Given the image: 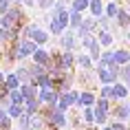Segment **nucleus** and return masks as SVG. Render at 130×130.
<instances>
[{"mask_svg":"<svg viewBox=\"0 0 130 130\" xmlns=\"http://www.w3.org/2000/svg\"><path fill=\"white\" fill-rule=\"evenodd\" d=\"M77 38H79V35H75V31H73V29H69L66 33L62 35L60 46L64 48V51H73V48H75L77 44H82V42H77Z\"/></svg>","mask_w":130,"mask_h":130,"instance_id":"obj_1","label":"nucleus"},{"mask_svg":"<svg viewBox=\"0 0 130 130\" xmlns=\"http://www.w3.org/2000/svg\"><path fill=\"white\" fill-rule=\"evenodd\" d=\"M35 51H38V44L33 40H20L18 42V60L27 57V55H33Z\"/></svg>","mask_w":130,"mask_h":130,"instance_id":"obj_2","label":"nucleus"},{"mask_svg":"<svg viewBox=\"0 0 130 130\" xmlns=\"http://www.w3.org/2000/svg\"><path fill=\"white\" fill-rule=\"evenodd\" d=\"M97 29V20L95 18H88V20H84L82 22V27L77 29V35H79V38H88V35H93V31H95Z\"/></svg>","mask_w":130,"mask_h":130,"instance_id":"obj_3","label":"nucleus"},{"mask_svg":"<svg viewBox=\"0 0 130 130\" xmlns=\"http://www.w3.org/2000/svg\"><path fill=\"white\" fill-rule=\"evenodd\" d=\"M112 115H115L117 121H121V123L128 121V119H130V104L126 102V104H121V106H117V108L112 110Z\"/></svg>","mask_w":130,"mask_h":130,"instance_id":"obj_4","label":"nucleus"},{"mask_svg":"<svg viewBox=\"0 0 130 130\" xmlns=\"http://www.w3.org/2000/svg\"><path fill=\"white\" fill-rule=\"evenodd\" d=\"M90 15L95 18V20H99L102 15H106V7H104V2L102 0H90Z\"/></svg>","mask_w":130,"mask_h":130,"instance_id":"obj_5","label":"nucleus"},{"mask_svg":"<svg viewBox=\"0 0 130 130\" xmlns=\"http://www.w3.org/2000/svg\"><path fill=\"white\" fill-rule=\"evenodd\" d=\"M95 104H97L95 93H90V90H84L82 95H79V106H82V108H90V106H95Z\"/></svg>","mask_w":130,"mask_h":130,"instance_id":"obj_6","label":"nucleus"},{"mask_svg":"<svg viewBox=\"0 0 130 130\" xmlns=\"http://www.w3.org/2000/svg\"><path fill=\"white\" fill-rule=\"evenodd\" d=\"M73 64H75V55L71 53V51H64V53H62V57H60V71L71 69Z\"/></svg>","mask_w":130,"mask_h":130,"instance_id":"obj_7","label":"nucleus"},{"mask_svg":"<svg viewBox=\"0 0 130 130\" xmlns=\"http://www.w3.org/2000/svg\"><path fill=\"white\" fill-rule=\"evenodd\" d=\"M33 62H35V64H40V66H48V64H51V55H48L46 51L38 48V51L33 53Z\"/></svg>","mask_w":130,"mask_h":130,"instance_id":"obj_8","label":"nucleus"},{"mask_svg":"<svg viewBox=\"0 0 130 130\" xmlns=\"http://www.w3.org/2000/svg\"><path fill=\"white\" fill-rule=\"evenodd\" d=\"M117 27L119 29H126L128 31V24H130V13H128V9L126 7H121V11H119V15H117Z\"/></svg>","mask_w":130,"mask_h":130,"instance_id":"obj_9","label":"nucleus"},{"mask_svg":"<svg viewBox=\"0 0 130 130\" xmlns=\"http://www.w3.org/2000/svg\"><path fill=\"white\" fill-rule=\"evenodd\" d=\"M115 64H119V66H128V64H130V51H126V48L115 51Z\"/></svg>","mask_w":130,"mask_h":130,"instance_id":"obj_10","label":"nucleus"},{"mask_svg":"<svg viewBox=\"0 0 130 130\" xmlns=\"http://www.w3.org/2000/svg\"><path fill=\"white\" fill-rule=\"evenodd\" d=\"M82 22H84L82 13H77V11H69V27L73 29V31H77V29L82 27Z\"/></svg>","mask_w":130,"mask_h":130,"instance_id":"obj_11","label":"nucleus"},{"mask_svg":"<svg viewBox=\"0 0 130 130\" xmlns=\"http://www.w3.org/2000/svg\"><path fill=\"white\" fill-rule=\"evenodd\" d=\"M119 11H121V7H119V2H117V0H110L108 5H106V15H108L110 20H117Z\"/></svg>","mask_w":130,"mask_h":130,"instance_id":"obj_12","label":"nucleus"},{"mask_svg":"<svg viewBox=\"0 0 130 130\" xmlns=\"http://www.w3.org/2000/svg\"><path fill=\"white\" fill-rule=\"evenodd\" d=\"M112 88H115V99H126V97L130 95V88L126 84H121V82H117Z\"/></svg>","mask_w":130,"mask_h":130,"instance_id":"obj_13","label":"nucleus"},{"mask_svg":"<svg viewBox=\"0 0 130 130\" xmlns=\"http://www.w3.org/2000/svg\"><path fill=\"white\" fill-rule=\"evenodd\" d=\"M5 88L11 93V90H20V79H18V75H7V82H5Z\"/></svg>","mask_w":130,"mask_h":130,"instance_id":"obj_14","label":"nucleus"},{"mask_svg":"<svg viewBox=\"0 0 130 130\" xmlns=\"http://www.w3.org/2000/svg\"><path fill=\"white\" fill-rule=\"evenodd\" d=\"M29 121H31V130H42L44 128V117L38 112V115H29Z\"/></svg>","mask_w":130,"mask_h":130,"instance_id":"obj_15","label":"nucleus"},{"mask_svg":"<svg viewBox=\"0 0 130 130\" xmlns=\"http://www.w3.org/2000/svg\"><path fill=\"white\" fill-rule=\"evenodd\" d=\"M55 90L53 88H40V93H38V99H40V104H51V97H53Z\"/></svg>","mask_w":130,"mask_h":130,"instance_id":"obj_16","label":"nucleus"},{"mask_svg":"<svg viewBox=\"0 0 130 130\" xmlns=\"http://www.w3.org/2000/svg\"><path fill=\"white\" fill-rule=\"evenodd\" d=\"M90 7V0H73V5H71V11H77V13H82L84 9Z\"/></svg>","mask_w":130,"mask_h":130,"instance_id":"obj_17","label":"nucleus"},{"mask_svg":"<svg viewBox=\"0 0 130 130\" xmlns=\"http://www.w3.org/2000/svg\"><path fill=\"white\" fill-rule=\"evenodd\" d=\"M77 64H79L82 69H90V66H93V57H90V53L77 55Z\"/></svg>","mask_w":130,"mask_h":130,"instance_id":"obj_18","label":"nucleus"},{"mask_svg":"<svg viewBox=\"0 0 130 130\" xmlns=\"http://www.w3.org/2000/svg\"><path fill=\"white\" fill-rule=\"evenodd\" d=\"M9 99H11V104H15V106H24V102H27L20 90H11V93H9Z\"/></svg>","mask_w":130,"mask_h":130,"instance_id":"obj_19","label":"nucleus"},{"mask_svg":"<svg viewBox=\"0 0 130 130\" xmlns=\"http://www.w3.org/2000/svg\"><path fill=\"white\" fill-rule=\"evenodd\" d=\"M112 42H115V35L110 33V31H102V33H99V44H102V46H110Z\"/></svg>","mask_w":130,"mask_h":130,"instance_id":"obj_20","label":"nucleus"},{"mask_svg":"<svg viewBox=\"0 0 130 130\" xmlns=\"http://www.w3.org/2000/svg\"><path fill=\"white\" fill-rule=\"evenodd\" d=\"M31 40H33L35 44H40V46H42V44H46V42H48V33H46V31H42V29H38Z\"/></svg>","mask_w":130,"mask_h":130,"instance_id":"obj_21","label":"nucleus"},{"mask_svg":"<svg viewBox=\"0 0 130 130\" xmlns=\"http://www.w3.org/2000/svg\"><path fill=\"white\" fill-rule=\"evenodd\" d=\"M22 115H27L24 106H15V104H11V106H9V117H15V119H20Z\"/></svg>","mask_w":130,"mask_h":130,"instance_id":"obj_22","label":"nucleus"},{"mask_svg":"<svg viewBox=\"0 0 130 130\" xmlns=\"http://www.w3.org/2000/svg\"><path fill=\"white\" fill-rule=\"evenodd\" d=\"M119 82L126 84V86L130 88V64H128V66H121V73H119Z\"/></svg>","mask_w":130,"mask_h":130,"instance_id":"obj_23","label":"nucleus"},{"mask_svg":"<svg viewBox=\"0 0 130 130\" xmlns=\"http://www.w3.org/2000/svg\"><path fill=\"white\" fill-rule=\"evenodd\" d=\"M97 24H99L102 31H110V29H112V20H110L108 15H102V18L97 20Z\"/></svg>","mask_w":130,"mask_h":130,"instance_id":"obj_24","label":"nucleus"},{"mask_svg":"<svg viewBox=\"0 0 130 130\" xmlns=\"http://www.w3.org/2000/svg\"><path fill=\"white\" fill-rule=\"evenodd\" d=\"M84 121L88 123V126H93V123H95V108H84Z\"/></svg>","mask_w":130,"mask_h":130,"instance_id":"obj_25","label":"nucleus"},{"mask_svg":"<svg viewBox=\"0 0 130 130\" xmlns=\"http://www.w3.org/2000/svg\"><path fill=\"white\" fill-rule=\"evenodd\" d=\"M102 99H115V88L112 86H104L102 88Z\"/></svg>","mask_w":130,"mask_h":130,"instance_id":"obj_26","label":"nucleus"},{"mask_svg":"<svg viewBox=\"0 0 130 130\" xmlns=\"http://www.w3.org/2000/svg\"><path fill=\"white\" fill-rule=\"evenodd\" d=\"M55 2H57V0H38V7H40L42 11H48L51 7H55Z\"/></svg>","mask_w":130,"mask_h":130,"instance_id":"obj_27","label":"nucleus"},{"mask_svg":"<svg viewBox=\"0 0 130 130\" xmlns=\"http://www.w3.org/2000/svg\"><path fill=\"white\" fill-rule=\"evenodd\" d=\"M69 5H73L71 0H57L55 2V11H69Z\"/></svg>","mask_w":130,"mask_h":130,"instance_id":"obj_28","label":"nucleus"},{"mask_svg":"<svg viewBox=\"0 0 130 130\" xmlns=\"http://www.w3.org/2000/svg\"><path fill=\"white\" fill-rule=\"evenodd\" d=\"M11 0H0V15H7L9 13V9H11Z\"/></svg>","mask_w":130,"mask_h":130,"instance_id":"obj_29","label":"nucleus"},{"mask_svg":"<svg viewBox=\"0 0 130 130\" xmlns=\"http://www.w3.org/2000/svg\"><path fill=\"white\" fill-rule=\"evenodd\" d=\"M106 119H108V112L95 108V123H106Z\"/></svg>","mask_w":130,"mask_h":130,"instance_id":"obj_30","label":"nucleus"},{"mask_svg":"<svg viewBox=\"0 0 130 130\" xmlns=\"http://www.w3.org/2000/svg\"><path fill=\"white\" fill-rule=\"evenodd\" d=\"M108 108H110V99H97V110H104V112H108Z\"/></svg>","mask_w":130,"mask_h":130,"instance_id":"obj_31","label":"nucleus"},{"mask_svg":"<svg viewBox=\"0 0 130 130\" xmlns=\"http://www.w3.org/2000/svg\"><path fill=\"white\" fill-rule=\"evenodd\" d=\"M0 130H11V119H9V117H5V119L0 121Z\"/></svg>","mask_w":130,"mask_h":130,"instance_id":"obj_32","label":"nucleus"},{"mask_svg":"<svg viewBox=\"0 0 130 130\" xmlns=\"http://www.w3.org/2000/svg\"><path fill=\"white\" fill-rule=\"evenodd\" d=\"M110 128L112 130H128V126H123L121 121H115V123H110Z\"/></svg>","mask_w":130,"mask_h":130,"instance_id":"obj_33","label":"nucleus"},{"mask_svg":"<svg viewBox=\"0 0 130 130\" xmlns=\"http://www.w3.org/2000/svg\"><path fill=\"white\" fill-rule=\"evenodd\" d=\"M27 7H38V0H24Z\"/></svg>","mask_w":130,"mask_h":130,"instance_id":"obj_34","label":"nucleus"},{"mask_svg":"<svg viewBox=\"0 0 130 130\" xmlns=\"http://www.w3.org/2000/svg\"><path fill=\"white\" fill-rule=\"evenodd\" d=\"M2 119H5V108L0 106V121H2Z\"/></svg>","mask_w":130,"mask_h":130,"instance_id":"obj_35","label":"nucleus"},{"mask_svg":"<svg viewBox=\"0 0 130 130\" xmlns=\"http://www.w3.org/2000/svg\"><path fill=\"white\" fill-rule=\"evenodd\" d=\"M126 42H130V29L126 31Z\"/></svg>","mask_w":130,"mask_h":130,"instance_id":"obj_36","label":"nucleus"},{"mask_svg":"<svg viewBox=\"0 0 130 130\" xmlns=\"http://www.w3.org/2000/svg\"><path fill=\"white\" fill-rule=\"evenodd\" d=\"M84 130H95V128H93V126H86V128H84Z\"/></svg>","mask_w":130,"mask_h":130,"instance_id":"obj_37","label":"nucleus"},{"mask_svg":"<svg viewBox=\"0 0 130 130\" xmlns=\"http://www.w3.org/2000/svg\"><path fill=\"white\" fill-rule=\"evenodd\" d=\"M102 130H112V128H110V126H104V128Z\"/></svg>","mask_w":130,"mask_h":130,"instance_id":"obj_38","label":"nucleus"},{"mask_svg":"<svg viewBox=\"0 0 130 130\" xmlns=\"http://www.w3.org/2000/svg\"><path fill=\"white\" fill-rule=\"evenodd\" d=\"M126 9H128V13H130V0H128V5H126Z\"/></svg>","mask_w":130,"mask_h":130,"instance_id":"obj_39","label":"nucleus"}]
</instances>
